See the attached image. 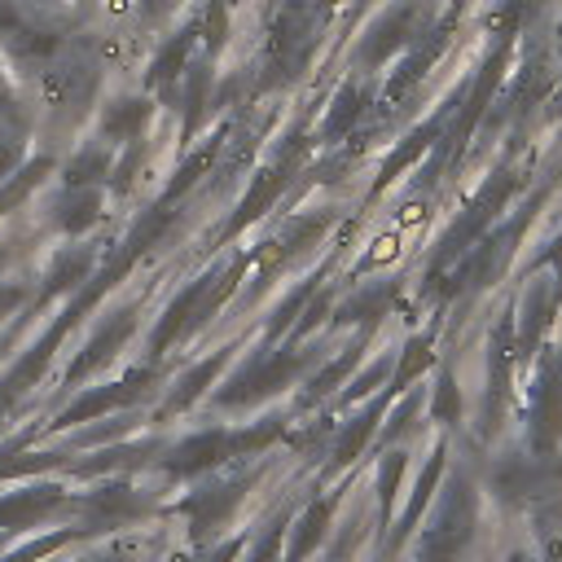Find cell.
<instances>
[{
    "label": "cell",
    "mask_w": 562,
    "mask_h": 562,
    "mask_svg": "<svg viewBox=\"0 0 562 562\" xmlns=\"http://www.w3.org/2000/svg\"><path fill=\"white\" fill-rule=\"evenodd\" d=\"M224 364H228V351H215L211 360L193 364V369L180 378V386L171 391V400L162 404V417H171V413H184V408H189V404H193V400H198V395H202V391L215 382V373H220Z\"/></svg>",
    "instance_id": "32"
},
{
    "label": "cell",
    "mask_w": 562,
    "mask_h": 562,
    "mask_svg": "<svg viewBox=\"0 0 562 562\" xmlns=\"http://www.w3.org/2000/svg\"><path fill=\"white\" fill-rule=\"evenodd\" d=\"M101 176H110V149L105 145H92V149H79L66 167V184H97Z\"/></svg>",
    "instance_id": "39"
},
{
    "label": "cell",
    "mask_w": 562,
    "mask_h": 562,
    "mask_svg": "<svg viewBox=\"0 0 562 562\" xmlns=\"http://www.w3.org/2000/svg\"><path fill=\"white\" fill-rule=\"evenodd\" d=\"M562 443V347L549 351L527 391V448L536 457H558Z\"/></svg>",
    "instance_id": "13"
},
{
    "label": "cell",
    "mask_w": 562,
    "mask_h": 562,
    "mask_svg": "<svg viewBox=\"0 0 562 562\" xmlns=\"http://www.w3.org/2000/svg\"><path fill=\"white\" fill-rule=\"evenodd\" d=\"M558 303H562V281H558V277H536V281L527 285V299H522V312H518L522 321H518V329H514L518 364H527V360L540 351L544 329H549Z\"/></svg>",
    "instance_id": "16"
},
{
    "label": "cell",
    "mask_w": 562,
    "mask_h": 562,
    "mask_svg": "<svg viewBox=\"0 0 562 562\" xmlns=\"http://www.w3.org/2000/svg\"><path fill=\"white\" fill-rule=\"evenodd\" d=\"M435 364V334H413L408 342H404V351H400V364H395V373H391V382H386V395L395 400L404 386H413L426 369Z\"/></svg>",
    "instance_id": "30"
},
{
    "label": "cell",
    "mask_w": 562,
    "mask_h": 562,
    "mask_svg": "<svg viewBox=\"0 0 562 562\" xmlns=\"http://www.w3.org/2000/svg\"><path fill=\"white\" fill-rule=\"evenodd\" d=\"M246 263H250V255H233L224 268H215V272L189 281V285L167 303V312L158 316V325H154V334H149V356H162L171 342H180V338H189L193 329H202V325L228 303V294H233L237 281L246 277Z\"/></svg>",
    "instance_id": "5"
},
{
    "label": "cell",
    "mask_w": 562,
    "mask_h": 562,
    "mask_svg": "<svg viewBox=\"0 0 562 562\" xmlns=\"http://www.w3.org/2000/svg\"><path fill=\"white\" fill-rule=\"evenodd\" d=\"M386 404H391V395H386V386L338 430V439H334V448H329V470H342V465H351L360 452H364V443H369V435L378 430V417L386 413Z\"/></svg>",
    "instance_id": "24"
},
{
    "label": "cell",
    "mask_w": 562,
    "mask_h": 562,
    "mask_svg": "<svg viewBox=\"0 0 562 562\" xmlns=\"http://www.w3.org/2000/svg\"><path fill=\"white\" fill-rule=\"evenodd\" d=\"M18 149H22V140L18 136H0V180L9 176V167L18 162Z\"/></svg>",
    "instance_id": "48"
},
{
    "label": "cell",
    "mask_w": 562,
    "mask_h": 562,
    "mask_svg": "<svg viewBox=\"0 0 562 562\" xmlns=\"http://www.w3.org/2000/svg\"><path fill=\"white\" fill-rule=\"evenodd\" d=\"M531 268H553V277L562 281V233H558V237L536 255V263H531Z\"/></svg>",
    "instance_id": "47"
},
{
    "label": "cell",
    "mask_w": 562,
    "mask_h": 562,
    "mask_svg": "<svg viewBox=\"0 0 562 562\" xmlns=\"http://www.w3.org/2000/svg\"><path fill=\"white\" fill-rule=\"evenodd\" d=\"M0 40H4L9 53H13L18 61H26V66H53V61L66 53L53 31H44V26H35L31 18H22L18 4H9V0H0Z\"/></svg>",
    "instance_id": "17"
},
{
    "label": "cell",
    "mask_w": 562,
    "mask_h": 562,
    "mask_svg": "<svg viewBox=\"0 0 562 562\" xmlns=\"http://www.w3.org/2000/svg\"><path fill=\"white\" fill-rule=\"evenodd\" d=\"M364 342H369V329H360L351 347H342V351H338L329 364H321V369L307 378V386H303L299 404H303V408H312V404H316V400H325L334 386H342V382H347V373L360 364V351H364Z\"/></svg>",
    "instance_id": "29"
},
{
    "label": "cell",
    "mask_w": 562,
    "mask_h": 562,
    "mask_svg": "<svg viewBox=\"0 0 562 562\" xmlns=\"http://www.w3.org/2000/svg\"><path fill=\"white\" fill-rule=\"evenodd\" d=\"M237 549H241V536H233V540H228V544H220V549H215V558H211V562H228V558H233V553H237Z\"/></svg>",
    "instance_id": "50"
},
{
    "label": "cell",
    "mask_w": 562,
    "mask_h": 562,
    "mask_svg": "<svg viewBox=\"0 0 562 562\" xmlns=\"http://www.w3.org/2000/svg\"><path fill=\"white\" fill-rule=\"evenodd\" d=\"M544 206V189H536L509 220H501V224H492L483 237H479V246L452 268V272H443V277H435V281H426V290L439 299V303H452V299H470V294H479V290H487L501 272H505V263L514 259V250H518V237L531 228V220H536V211Z\"/></svg>",
    "instance_id": "3"
},
{
    "label": "cell",
    "mask_w": 562,
    "mask_h": 562,
    "mask_svg": "<svg viewBox=\"0 0 562 562\" xmlns=\"http://www.w3.org/2000/svg\"><path fill=\"white\" fill-rule=\"evenodd\" d=\"M132 329H136V312L132 307H123V312H114L97 334H92V342L75 356V364L66 369V382H83L88 373H97L105 360H114V351L132 338Z\"/></svg>",
    "instance_id": "21"
},
{
    "label": "cell",
    "mask_w": 562,
    "mask_h": 562,
    "mask_svg": "<svg viewBox=\"0 0 562 562\" xmlns=\"http://www.w3.org/2000/svg\"><path fill=\"white\" fill-rule=\"evenodd\" d=\"M303 369H307V351H299V347L272 351V347H263V351L250 356V364H246L241 373H233V378L215 391V404H220V408L255 404V400H263V395H272V391H281V386H290Z\"/></svg>",
    "instance_id": "10"
},
{
    "label": "cell",
    "mask_w": 562,
    "mask_h": 562,
    "mask_svg": "<svg viewBox=\"0 0 562 562\" xmlns=\"http://www.w3.org/2000/svg\"><path fill=\"white\" fill-rule=\"evenodd\" d=\"M558 57H562V26H558Z\"/></svg>",
    "instance_id": "52"
},
{
    "label": "cell",
    "mask_w": 562,
    "mask_h": 562,
    "mask_svg": "<svg viewBox=\"0 0 562 562\" xmlns=\"http://www.w3.org/2000/svg\"><path fill=\"white\" fill-rule=\"evenodd\" d=\"M88 268H92V250H66V255H57V263L48 268V285H44V294L75 290L79 281H88Z\"/></svg>",
    "instance_id": "35"
},
{
    "label": "cell",
    "mask_w": 562,
    "mask_h": 562,
    "mask_svg": "<svg viewBox=\"0 0 562 562\" xmlns=\"http://www.w3.org/2000/svg\"><path fill=\"white\" fill-rule=\"evenodd\" d=\"M391 373H395L391 356H378V360H373V364H369V369H364V373H360V378H356V382H351V386L342 391V404H351V400H364V395H369L373 386L391 382Z\"/></svg>",
    "instance_id": "42"
},
{
    "label": "cell",
    "mask_w": 562,
    "mask_h": 562,
    "mask_svg": "<svg viewBox=\"0 0 562 562\" xmlns=\"http://www.w3.org/2000/svg\"><path fill=\"white\" fill-rule=\"evenodd\" d=\"M430 417L439 426H457L461 422V391H457L452 364H439V382H435V395H430Z\"/></svg>",
    "instance_id": "38"
},
{
    "label": "cell",
    "mask_w": 562,
    "mask_h": 562,
    "mask_svg": "<svg viewBox=\"0 0 562 562\" xmlns=\"http://www.w3.org/2000/svg\"><path fill=\"white\" fill-rule=\"evenodd\" d=\"M321 277H325V268H321L316 277H307L299 290H290V294H285V303H281V307H277V316L268 321V342H277L285 329H294V316H299V312L307 307V299L321 290Z\"/></svg>",
    "instance_id": "36"
},
{
    "label": "cell",
    "mask_w": 562,
    "mask_h": 562,
    "mask_svg": "<svg viewBox=\"0 0 562 562\" xmlns=\"http://www.w3.org/2000/svg\"><path fill=\"white\" fill-rule=\"evenodd\" d=\"M553 83H558V75H553V66H549V53L540 48V44H531V53H527V61H522V70L514 75V83L501 92V101H496V110L483 119V127H505V123H514V119H522L531 105H540L549 92H553Z\"/></svg>",
    "instance_id": "14"
},
{
    "label": "cell",
    "mask_w": 562,
    "mask_h": 562,
    "mask_svg": "<svg viewBox=\"0 0 562 562\" xmlns=\"http://www.w3.org/2000/svg\"><path fill=\"white\" fill-rule=\"evenodd\" d=\"M145 123H149V101H145V97L114 101V105L105 110V119H101L105 136H110V140H127V145H136V140H140Z\"/></svg>",
    "instance_id": "33"
},
{
    "label": "cell",
    "mask_w": 562,
    "mask_h": 562,
    "mask_svg": "<svg viewBox=\"0 0 562 562\" xmlns=\"http://www.w3.org/2000/svg\"><path fill=\"white\" fill-rule=\"evenodd\" d=\"M329 518H334V496H321V501H312L307 509H303V518L290 527L294 536H290V549H285V562H307L321 544H325V536H329Z\"/></svg>",
    "instance_id": "28"
},
{
    "label": "cell",
    "mask_w": 562,
    "mask_h": 562,
    "mask_svg": "<svg viewBox=\"0 0 562 562\" xmlns=\"http://www.w3.org/2000/svg\"><path fill=\"white\" fill-rule=\"evenodd\" d=\"M364 110H369V88L360 79L342 83L334 105H329V114H325V123H321V145H338L342 136H351V127L364 119Z\"/></svg>",
    "instance_id": "27"
},
{
    "label": "cell",
    "mask_w": 562,
    "mask_h": 562,
    "mask_svg": "<svg viewBox=\"0 0 562 562\" xmlns=\"http://www.w3.org/2000/svg\"><path fill=\"white\" fill-rule=\"evenodd\" d=\"M92 514H97V522H119V518L145 514V501H140L132 487H105V492H97Z\"/></svg>",
    "instance_id": "37"
},
{
    "label": "cell",
    "mask_w": 562,
    "mask_h": 562,
    "mask_svg": "<svg viewBox=\"0 0 562 562\" xmlns=\"http://www.w3.org/2000/svg\"><path fill=\"white\" fill-rule=\"evenodd\" d=\"M443 457H448V448H443V443H435V452L426 457V470H422V479H417V487H413V496H408L404 514L395 518L391 536L382 540V549H386V553H400V549H404V540L417 531V518L426 514V505H430V496H435V487H439V474H443Z\"/></svg>",
    "instance_id": "22"
},
{
    "label": "cell",
    "mask_w": 562,
    "mask_h": 562,
    "mask_svg": "<svg viewBox=\"0 0 562 562\" xmlns=\"http://www.w3.org/2000/svg\"><path fill=\"white\" fill-rule=\"evenodd\" d=\"M321 316H329V290H316V294L307 299V307H303V316L294 321V338H303V334H312V325H316Z\"/></svg>",
    "instance_id": "46"
},
{
    "label": "cell",
    "mask_w": 562,
    "mask_h": 562,
    "mask_svg": "<svg viewBox=\"0 0 562 562\" xmlns=\"http://www.w3.org/2000/svg\"><path fill=\"white\" fill-rule=\"evenodd\" d=\"M285 531H290V518H285V514L272 518L268 531L259 536V544H255V553H250L246 562H281V540H285Z\"/></svg>",
    "instance_id": "43"
},
{
    "label": "cell",
    "mask_w": 562,
    "mask_h": 562,
    "mask_svg": "<svg viewBox=\"0 0 562 562\" xmlns=\"http://www.w3.org/2000/svg\"><path fill=\"white\" fill-rule=\"evenodd\" d=\"M514 329H518V316L505 312L487 338V395H483V435H492L501 426V408L509 400V382H514V364H518V351H514Z\"/></svg>",
    "instance_id": "15"
},
{
    "label": "cell",
    "mask_w": 562,
    "mask_h": 562,
    "mask_svg": "<svg viewBox=\"0 0 562 562\" xmlns=\"http://www.w3.org/2000/svg\"><path fill=\"white\" fill-rule=\"evenodd\" d=\"M518 184H522V171L518 167H496L483 184H479V193L457 211V220L448 224V233L435 241V250H430V268H426V281H435V277H443V272H452L474 246H479V237L492 228V224H501V211H505V202L518 193Z\"/></svg>",
    "instance_id": "4"
},
{
    "label": "cell",
    "mask_w": 562,
    "mask_h": 562,
    "mask_svg": "<svg viewBox=\"0 0 562 562\" xmlns=\"http://www.w3.org/2000/svg\"><path fill=\"white\" fill-rule=\"evenodd\" d=\"M97 215H101V189H97V184H70V189L61 193L57 224H61L66 233H83Z\"/></svg>",
    "instance_id": "31"
},
{
    "label": "cell",
    "mask_w": 562,
    "mask_h": 562,
    "mask_svg": "<svg viewBox=\"0 0 562 562\" xmlns=\"http://www.w3.org/2000/svg\"><path fill=\"white\" fill-rule=\"evenodd\" d=\"M435 18H439V4H435V0H400L391 13H382V18L369 26V35H364L360 48H356V61H360L364 70L382 66L386 57L413 48V44L435 26Z\"/></svg>",
    "instance_id": "11"
},
{
    "label": "cell",
    "mask_w": 562,
    "mask_h": 562,
    "mask_svg": "<svg viewBox=\"0 0 562 562\" xmlns=\"http://www.w3.org/2000/svg\"><path fill=\"white\" fill-rule=\"evenodd\" d=\"M48 167H53L48 158H35V162H26V167L18 171V180H9V184L0 189V215H4L13 202H22V198H26V193H31V189L44 180V171H48Z\"/></svg>",
    "instance_id": "41"
},
{
    "label": "cell",
    "mask_w": 562,
    "mask_h": 562,
    "mask_svg": "<svg viewBox=\"0 0 562 562\" xmlns=\"http://www.w3.org/2000/svg\"><path fill=\"white\" fill-rule=\"evenodd\" d=\"M206 92H211V61H189L184 70V136L198 132L206 114Z\"/></svg>",
    "instance_id": "34"
},
{
    "label": "cell",
    "mask_w": 562,
    "mask_h": 562,
    "mask_svg": "<svg viewBox=\"0 0 562 562\" xmlns=\"http://www.w3.org/2000/svg\"><path fill=\"white\" fill-rule=\"evenodd\" d=\"M514 40H518L514 31H496V48L483 57V66L474 70V79L461 88V101H457V110H452V119H448L439 145L430 149L426 180H439L448 167H457L461 154H465V145L474 140V132H483V119L492 114L496 92H501V83H505V66H509V48H514Z\"/></svg>",
    "instance_id": "2"
},
{
    "label": "cell",
    "mask_w": 562,
    "mask_h": 562,
    "mask_svg": "<svg viewBox=\"0 0 562 562\" xmlns=\"http://www.w3.org/2000/svg\"><path fill=\"white\" fill-rule=\"evenodd\" d=\"M395 294H400V285H395V281H373V285H360L356 294H347L329 316H334V325H360V329H369V334H373V325L391 312Z\"/></svg>",
    "instance_id": "23"
},
{
    "label": "cell",
    "mask_w": 562,
    "mask_h": 562,
    "mask_svg": "<svg viewBox=\"0 0 562 562\" xmlns=\"http://www.w3.org/2000/svg\"><path fill=\"white\" fill-rule=\"evenodd\" d=\"M509 562H527V558H522V553H514V558H509Z\"/></svg>",
    "instance_id": "53"
},
{
    "label": "cell",
    "mask_w": 562,
    "mask_h": 562,
    "mask_svg": "<svg viewBox=\"0 0 562 562\" xmlns=\"http://www.w3.org/2000/svg\"><path fill=\"white\" fill-rule=\"evenodd\" d=\"M553 110H558V114H562V88H558V105H553Z\"/></svg>",
    "instance_id": "51"
},
{
    "label": "cell",
    "mask_w": 562,
    "mask_h": 562,
    "mask_svg": "<svg viewBox=\"0 0 562 562\" xmlns=\"http://www.w3.org/2000/svg\"><path fill=\"white\" fill-rule=\"evenodd\" d=\"M461 13H465V4L457 0V4H448L439 18H435V26L404 53V61L391 70V79H386V88H382V105H391V110H400L417 88H422V79L430 75V66L448 53V44H452V35H457V26H461Z\"/></svg>",
    "instance_id": "12"
},
{
    "label": "cell",
    "mask_w": 562,
    "mask_h": 562,
    "mask_svg": "<svg viewBox=\"0 0 562 562\" xmlns=\"http://www.w3.org/2000/svg\"><path fill=\"white\" fill-rule=\"evenodd\" d=\"M198 35H202V22H189L180 35H171V40L158 48V57L149 61L145 83L158 88L162 97H176V79L189 70V53H193V40H198Z\"/></svg>",
    "instance_id": "25"
},
{
    "label": "cell",
    "mask_w": 562,
    "mask_h": 562,
    "mask_svg": "<svg viewBox=\"0 0 562 562\" xmlns=\"http://www.w3.org/2000/svg\"><path fill=\"white\" fill-rule=\"evenodd\" d=\"M329 9L321 0H272L268 4V40L259 57V88H285L294 83L325 31Z\"/></svg>",
    "instance_id": "1"
},
{
    "label": "cell",
    "mask_w": 562,
    "mask_h": 562,
    "mask_svg": "<svg viewBox=\"0 0 562 562\" xmlns=\"http://www.w3.org/2000/svg\"><path fill=\"white\" fill-rule=\"evenodd\" d=\"M474 522H479V492H474V479L457 470L439 492L430 527L422 531L417 562H457L474 536Z\"/></svg>",
    "instance_id": "7"
},
{
    "label": "cell",
    "mask_w": 562,
    "mask_h": 562,
    "mask_svg": "<svg viewBox=\"0 0 562 562\" xmlns=\"http://www.w3.org/2000/svg\"><path fill=\"white\" fill-rule=\"evenodd\" d=\"M307 154H312V140H307V132H290L281 145H277V154L255 171V180H250V189H246V198L237 202V211H233V220L224 224V237H233V233H241L246 224H255L263 211H272V202L294 184V176L303 171V162H307Z\"/></svg>",
    "instance_id": "8"
},
{
    "label": "cell",
    "mask_w": 562,
    "mask_h": 562,
    "mask_svg": "<svg viewBox=\"0 0 562 562\" xmlns=\"http://www.w3.org/2000/svg\"><path fill=\"white\" fill-rule=\"evenodd\" d=\"M202 31H206V44H211V57H215L220 44H224V31H228V0H211V4H206Z\"/></svg>",
    "instance_id": "45"
},
{
    "label": "cell",
    "mask_w": 562,
    "mask_h": 562,
    "mask_svg": "<svg viewBox=\"0 0 562 562\" xmlns=\"http://www.w3.org/2000/svg\"><path fill=\"white\" fill-rule=\"evenodd\" d=\"M250 483H255V470H246V474H237V479H228V483H215V487L193 492V496L184 501V514H189V522H193V540H206L215 527H224V522L233 518V509L241 505V496H246Z\"/></svg>",
    "instance_id": "18"
},
{
    "label": "cell",
    "mask_w": 562,
    "mask_h": 562,
    "mask_svg": "<svg viewBox=\"0 0 562 562\" xmlns=\"http://www.w3.org/2000/svg\"><path fill=\"white\" fill-rule=\"evenodd\" d=\"M457 101H461V92H452V97H448V101H443V105H439L422 127H413V132L395 145V154L382 162V171H378V180H373V193H382L391 180H400V171H404V167H413L422 154H430V149L439 145V136H443V127H448V119H452Z\"/></svg>",
    "instance_id": "19"
},
{
    "label": "cell",
    "mask_w": 562,
    "mask_h": 562,
    "mask_svg": "<svg viewBox=\"0 0 562 562\" xmlns=\"http://www.w3.org/2000/svg\"><path fill=\"white\" fill-rule=\"evenodd\" d=\"M334 224V215L329 211H316V215H294V220H285V228L268 241V246H277L272 250V259H268V272L277 268V263H285V259H294V255H303L307 246H316L321 241V233ZM263 272V277H268Z\"/></svg>",
    "instance_id": "26"
},
{
    "label": "cell",
    "mask_w": 562,
    "mask_h": 562,
    "mask_svg": "<svg viewBox=\"0 0 562 562\" xmlns=\"http://www.w3.org/2000/svg\"><path fill=\"white\" fill-rule=\"evenodd\" d=\"M171 562H189V558H171Z\"/></svg>",
    "instance_id": "54"
},
{
    "label": "cell",
    "mask_w": 562,
    "mask_h": 562,
    "mask_svg": "<svg viewBox=\"0 0 562 562\" xmlns=\"http://www.w3.org/2000/svg\"><path fill=\"white\" fill-rule=\"evenodd\" d=\"M154 382V369H132L123 382H110V386H97V391H88L83 400H75L53 426H75V422H88V417H101V413H110V408H123V404H132V400H140L145 395V386Z\"/></svg>",
    "instance_id": "20"
},
{
    "label": "cell",
    "mask_w": 562,
    "mask_h": 562,
    "mask_svg": "<svg viewBox=\"0 0 562 562\" xmlns=\"http://www.w3.org/2000/svg\"><path fill=\"white\" fill-rule=\"evenodd\" d=\"M417 408H422V395H404L400 400V408L391 413V422H386V430H382V439H378V448H386V443H395L408 426H413V417H417Z\"/></svg>",
    "instance_id": "44"
},
{
    "label": "cell",
    "mask_w": 562,
    "mask_h": 562,
    "mask_svg": "<svg viewBox=\"0 0 562 562\" xmlns=\"http://www.w3.org/2000/svg\"><path fill=\"white\" fill-rule=\"evenodd\" d=\"M140 9H145V18H162L176 9V0H140Z\"/></svg>",
    "instance_id": "49"
},
{
    "label": "cell",
    "mask_w": 562,
    "mask_h": 562,
    "mask_svg": "<svg viewBox=\"0 0 562 562\" xmlns=\"http://www.w3.org/2000/svg\"><path fill=\"white\" fill-rule=\"evenodd\" d=\"M492 492L505 505H544L562 492V461L558 457H536L527 452H505L492 465Z\"/></svg>",
    "instance_id": "9"
},
{
    "label": "cell",
    "mask_w": 562,
    "mask_h": 562,
    "mask_svg": "<svg viewBox=\"0 0 562 562\" xmlns=\"http://www.w3.org/2000/svg\"><path fill=\"white\" fill-rule=\"evenodd\" d=\"M281 435H285V422H281V417H263V422L241 426V430L215 426V430H202V435L176 443L162 465H167V474L189 479V474L215 470V465H224V461H233V457H255V452H263V448H268L272 439H281Z\"/></svg>",
    "instance_id": "6"
},
{
    "label": "cell",
    "mask_w": 562,
    "mask_h": 562,
    "mask_svg": "<svg viewBox=\"0 0 562 562\" xmlns=\"http://www.w3.org/2000/svg\"><path fill=\"white\" fill-rule=\"evenodd\" d=\"M400 474H404V452H386L382 470H378V522L391 527V509H395V487H400Z\"/></svg>",
    "instance_id": "40"
}]
</instances>
